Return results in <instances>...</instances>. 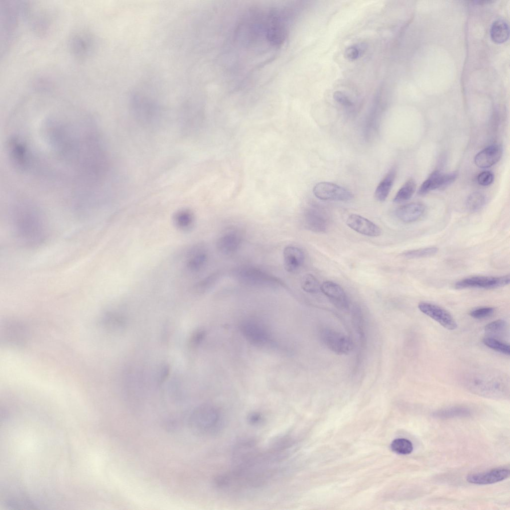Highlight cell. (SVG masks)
Masks as SVG:
<instances>
[{"instance_id": "6da1fadb", "label": "cell", "mask_w": 510, "mask_h": 510, "mask_svg": "<svg viewBox=\"0 0 510 510\" xmlns=\"http://www.w3.org/2000/svg\"><path fill=\"white\" fill-rule=\"evenodd\" d=\"M13 224L18 236L30 245L41 243L45 235L44 225L38 213L31 207L21 205L14 211Z\"/></svg>"}, {"instance_id": "7a4b0ae2", "label": "cell", "mask_w": 510, "mask_h": 510, "mask_svg": "<svg viewBox=\"0 0 510 510\" xmlns=\"http://www.w3.org/2000/svg\"><path fill=\"white\" fill-rule=\"evenodd\" d=\"M466 386L475 393L490 397H502L508 389L506 378L498 373L477 372L466 377Z\"/></svg>"}, {"instance_id": "3957f363", "label": "cell", "mask_w": 510, "mask_h": 510, "mask_svg": "<svg viewBox=\"0 0 510 510\" xmlns=\"http://www.w3.org/2000/svg\"><path fill=\"white\" fill-rule=\"evenodd\" d=\"M223 418L222 414L215 407L204 405L195 408L189 417L191 429L199 434H210L215 432L222 427Z\"/></svg>"}, {"instance_id": "277c9868", "label": "cell", "mask_w": 510, "mask_h": 510, "mask_svg": "<svg viewBox=\"0 0 510 510\" xmlns=\"http://www.w3.org/2000/svg\"><path fill=\"white\" fill-rule=\"evenodd\" d=\"M319 337L322 343L336 354H347L352 349V342L348 336L331 329H321Z\"/></svg>"}, {"instance_id": "5b68a950", "label": "cell", "mask_w": 510, "mask_h": 510, "mask_svg": "<svg viewBox=\"0 0 510 510\" xmlns=\"http://www.w3.org/2000/svg\"><path fill=\"white\" fill-rule=\"evenodd\" d=\"M510 275L501 276H474L461 279L455 284L457 289H495L505 286L510 283Z\"/></svg>"}, {"instance_id": "8992f818", "label": "cell", "mask_w": 510, "mask_h": 510, "mask_svg": "<svg viewBox=\"0 0 510 510\" xmlns=\"http://www.w3.org/2000/svg\"><path fill=\"white\" fill-rule=\"evenodd\" d=\"M313 192L317 198L322 200L347 201L354 197L349 190L328 182L317 183L314 187Z\"/></svg>"}, {"instance_id": "52a82bcc", "label": "cell", "mask_w": 510, "mask_h": 510, "mask_svg": "<svg viewBox=\"0 0 510 510\" xmlns=\"http://www.w3.org/2000/svg\"><path fill=\"white\" fill-rule=\"evenodd\" d=\"M419 310L439 323L445 328L453 330L457 328V324L451 315L446 310L436 304L421 302L418 305Z\"/></svg>"}, {"instance_id": "ba28073f", "label": "cell", "mask_w": 510, "mask_h": 510, "mask_svg": "<svg viewBox=\"0 0 510 510\" xmlns=\"http://www.w3.org/2000/svg\"><path fill=\"white\" fill-rule=\"evenodd\" d=\"M510 474L509 469L497 468L487 471L469 474L467 481L472 484L488 485L498 483L508 478Z\"/></svg>"}, {"instance_id": "9c48e42d", "label": "cell", "mask_w": 510, "mask_h": 510, "mask_svg": "<svg viewBox=\"0 0 510 510\" xmlns=\"http://www.w3.org/2000/svg\"><path fill=\"white\" fill-rule=\"evenodd\" d=\"M346 223L349 228L363 235L378 237L382 233V230L378 225L358 214L350 215L347 218Z\"/></svg>"}, {"instance_id": "30bf717a", "label": "cell", "mask_w": 510, "mask_h": 510, "mask_svg": "<svg viewBox=\"0 0 510 510\" xmlns=\"http://www.w3.org/2000/svg\"><path fill=\"white\" fill-rule=\"evenodd\" d=\"M456 177L457 175L455 172L444 174L439 171H435L422 183L418 193L420 195H424L431 190L451 184L455 180Z\"/></svg>"}, {"instance_id": "8fae6325", "label": "cell", "mask_w": 510, "mask_h": 510, "mask_svg": "<svg viewBox=\"0 0 510 510\" xmlns=\"http://www.w3.org/2000/svg\"><path fill=\"white\" fill-rule=\"evenodd\" d=\"M238 273L239 278L242 281L253 285H264L278 282L274 277L255 268L243 267L238 270Z\"/></svg>"}, {"instance_id": "7c38bea8", "label": "cell", "mask_w": 510, "mask_h": 510, "mask_svg": "<svg viewBox=\"0 0 510 510\" xmlns=\"http://www.w3.org/2000/svg\"><path fill=\"white\" fill-rule=\"evenodd\" d=\"M320 290L339 309H348L349 302L347 295L339 285L331 281H325L321 285Z\"/></svg>"}, {"instance_id": "4fadbf2b", "label": "cell", "mask_w": 510, "mask_h": 510, "mask_svg": "<svg viewBox=\"0 0 510 510\" xmlns=\"http://www.w3.org/2000/svg\"><path fill=\"white\" fill-rule=\"evenodd\" d=\"M284 268L288 272L297 271L302 266L305 260L304 252L293 246H286L283 251Z\"/></svg>"}, {"instance_id": "5bb4252c", "label": "cell", "mask_w": 510, "mask_h": 510, "mask_svg": "<svg viewBox=\"0 0 510 510\" xmlns=\"http://www.w3.org/2000/svg\"><path fill=\"white\" fill-rule=\"evenodd\" d=\"M502 155V147L498 144H493L478 152L475 156L474 162L480 168H488L498 162Z\"/></svg>"}, {"instance_id": "9a60e30c", "label": "cell", "mask_w": 510, "mask_h": 510, "mask_svg": "<svg viewBox=\"0 0 510 510\" xmlns=\"http://www.w3.org/2000/svg\"><path fill=\"white\" fill-rule=\"evenodd\" d=\"M425 210V206L419 202L409 203L397 208L395 211L397 218L401 221L412 223L420 219Z\"/></svg>"}, {"instance_id": "2e32d148", "label": "cell", "mask_w": 510, "mask_h": 510, "mask_svg": "<svg viewBox=\"0 0 510 510\" xmlns=\"http://www.w3.org/2000/svg\"><path fill=\"white\" fill-rule=\"evenodd\" d=\"M242 241V237L239 233L236 231H230L224 233L219 238L217 246L222 253L230 255L239 249Z\"/></svg>"}, {"instance_id": "e0dca14e", "label": "cell", "mask_w": 510, "mask_h": 510, "mask_svg": "<svg viewBox=\"0 0 510 510\" xmlns=\"http://www.w3.org/2000/svg\"><path fill=\"white\" fill-rule=\"evenodd\" d=\"M208 258L207 250L203 246L195 248L188 255L186 267L189 271L197 272L206 265Z\"/></svg>"}, {"instance_id": "ac0fdd59", "label": "cell", "mask_w": 510, "mask_h": 510, "mask_svg": "<svg viewBox=\"0 0 510 510\" xmlns=\"http://www.w3.org/2000/svg\"><path fill=\"white\" fill-rule=\"evenodd\" d=\"M242 330L246 336L255 343H264L267 340L268 336L265 330L256 323L246 322L242 325Z\"/></svg>"}, {"instance_id": "d6986e66", "label": "cell", "mask_w": 510, "mask_h": 510, "mask_svg": "<svg viewBox=\"0 0 510 510\" xmlns=\"http://www.w3.org/2000/svg\"><path fill=\"white\" fill-rule=\"evenodd\" d=\"M396 176V168L392 167L378 185L375 192L376 199L380 202L384 201L391 189Z\"/></svg>"}, {"instance_id": "ffe728a7", "label": "cell", "mask_w": 510, "mask_h": 510, "mask_svg": "<svg viewBox=\"0 0 510 510\" xmlns=\"http://www.w3.org/2000/svg\"><path fill=\"white\" fill-rule=\"evenodd\" d=\"M305 220L306 227L311 231L323 232L327 229L326 219L316 211H309L305 215Z\"/></svg>"}, {"instance_id": "44dd1931", "label": "cell", "mask_w": 510, "mask_h": 510, "mask_svg": "<svg viewBox=\"0 0 510 510\" xmlns=\"http://www.w3.org/2000/svg\"><path fill=\"white\" fill-rule=\"evenodd\" d=\"M490 34L494 42L497 43L505 42L509 36V28L508 24L503 20L495 21L491 26Z\"/></svg>"}, {"instance_id": "7402d4cb", "label": "cell", "mask_w": 510, "mask_h": 510, "mask_svg": "<svg viewBox=\"0 0 510 510\" xmlns=\"http://www.w3.org/2000/svg\"><path fill=\"white\" fill-rule=\"evenodd\" d=\"M194 216L189 210L183 209L176 212L173 217L175 226L180 230L185 231L191 229L194 223Z\"/></svg>"}, {"instance_id": "603a6c76", "label": "cell", "mask_w": 510, "mask_h": 510, "mask_svg": "<svg viewBox=\"0 0 510 510\" xmlns=\"http://www.w3.org/2000/svg\"><path fill=\"white\" fill-rule=\"evenodd\" d=\"M471 414L470 410L465 407L452 406L438 410L433 413V416L440 419H449L455 417H467Z\"/></svg>"}, {"instance_id": "cb8c5ba5", "label": "cell", "mask_w": 510, "mask_h": 510, "mask_svg": "<svg viewBox=\"0 0 510 510\" xmlns=\"http://www.w3.org/2000/svg\"><path fill=\"white\" fill-rule=\"evenodd\" d=\"M416 188L414 179L407 180L396 193L393 200L396 203H400L408 200L413 195Z\"/></svg>"}, {"instance_id": "d4e9b609", "label": "cell", "mask_w": 510, "mask_h": 510, "mask_svg": "<svg viewBox=\"0 0 510 510\" xmlns=\"http://www.w3.org/2000/svg\"><path fill=\"white\" fill-rule=\"evenodd\" d=\"M486 198L480 192H475L470 194L466 201V207L470 212L478 211L485 205Z\"/></svg>"}, {"instance_id": "484cf974", "label": "cell", "mask_w": 510, "mask_h": 510, "mask_svg": "<svg viewBox=\"0 0 510 510\" xmlns=\"http://www.w3.org/2000/svg\"><path fill=\"white\" fill-rule=\"evenodd\" d=\"M483 343L488 347L503 354L509 356L510 354V345L492 337H486L483 338Z\"/></svg>"}, {"instance_id": "4316f807", "label": "cell", "mask_w": 510, "mask_h": 510, "mask_svg": "<svg viewBox=\"0 0 510 510\" xmlns=\"http://www.w3.org/2000/svg\"><path fill=\"white\" fill-rule=\"evenodd\" d=\"M391 450L399 454L407 455L413 450V445L410 441L405 438L394 439L391 444Z\"/></svg>"}, {"instance_id": "83f0119b", "label": "cell", "mask_w": 510, "mask_h": 510, "mask_svg": "<svg viewBox=\"0 0 510 510\" xmlns=\"http://www.w3.org/2000/svg\"><path fill=\"white\" fill-rule=\"evenodd\" d=\"M301 286L302 289L306 292L316 293L320 290L321 285L314 275L311 274H306L302 279Z\"/></svg>"}, {"instance_id": "f1b7e54d", "label": "cell", "mask_w": 510, "mask_h": 510, "mask_svg": "<svg viewBox=\"0 0 510 510\" xmlns=\"http://www.w3.org/2000/svg\"><path fill=\"white\" fill-rule=\"evenodd\" d=\"M438 251L436 247H427L408 251L403 253L402 255L407 258H419L433 255L438 252Z\"/></svg>"}, {"instance_id": "f546056e", "label": "cell", "mask_w": 510, "mask_h": 510, "mask_svg": "<svg viewBox=\"0 0 510 510\" xmlns=\"http://www.w3.org/2000/svg\"><path fill=\"white\" fill-rule=\"evenodd\" d=\"M507 329V323L502 319L493 321L487 324L484 328L485 332L491 337L501 335Z\"/></svg>"}, {"instance_id": "4dcf8cb0", "label": "cell", "mask_w": 510, "mask_h": 510, "mask_svg": "<svg viewBox=\"0 0 510 510\" xmlns=\"http://www.w3.org/2000/svg\"><path fill=\"white\" fill-rule=\"evenodd\" d=\"M218 278L216 273L211 274L197 282L194 286L193 291L196 293H203L208 290L215 282Z\"/></svg>"}, {"instance_id": "1f68e13d", "label": "cell", "mask_w": 510, "mask_h": 510, "mask_svg": "<svg viewBox=\"0 0 510 510\" xmlns=\"http://www.w3.org/2000/svg\"><path fill=\"white\" fill-rule=\"evenodd\" d=\"M364 44H357L347 48L344 51L345 57L350 60L354 61L358 59L365 50Z\"/></svg>"}, {"instance_id": "d6a6232c", "label": "cell", "mask_w": 510, "mask_h": 510, "mask_svg": "<svg viewBox=\"0 0 510 510\" xmlns=\"http://www.w3.org/2000/svg\"><path fill=\"white\" fill-rule=\"evenodd\" d=\"M495 309L491 307H482L472 310L470 312V315L476 319H483L491 316L494 312Z\"/></svg>"}, {"instance_id": "836d02e7", "label": "cell", "mask_w": 510, "mask_h": 510, "mask_svg": "<svg viewBox=\"0 0 510 510\" xmlns=\"http://www.w3.org/2000/svg\"><path fill=\"white\" fill-rule=\"evenodd\" d=\"M72 45L75 52L78 55L84 54L88 50V42L84 38L78 37L74 38Z\"/></svg>"}, {"instance_id": "e575fe53", "label": "cell", "mask_w": 510, "mask_h": 510, "mask_svg": "<svg viewBox=\"0 0 510 510\" xmlns=\"http://www.w3.org/2000/svg\"><path fill=\"white\" fill-rule=\"evenodd\" d=\"M494 175L489 171H485L480 173L477 177L478 183L482 186H488L494 180Z\"/></svg>"}, {"instance_id": "d590c367", "label": "cell", "mask_w": 510, "mask_h": 510, "mask_svg": "<svg viewBox=\"0 0 510 510\" xmlns=\"http://www.w3.org/2000/svg\"><path fill=\"white\" fill-rule=\"evenodd\" d=\"M333 98L338 103L346 107L352 106L353 104L351 100L341 91H335L333 94Z\"/></svg>"}, {"instance_id": "8d00e7d4", "label": "cell", "mask_w": 510, "mask_h": 510, "mask_svg": "<svg viewBox=\"0 0 510 510\" xmlns=\"http://www.w3.org/2000/svg\"><path fill=\"white\" fill-rule=\"evenodd\" d=\"M205 337V332L203 330H198L194 332L190 339V345L193 347L198 345L203 340Z\"/></svg>"}, {"instance_id": "74e56055", "label": "cell", "mask_w": 510, "mask_h": 510, "mask_svg": "<svg viewBox=\"0 0 510 510\" xmlns=\"http://www.w3.org/2000/svg\"><path fill=\"white\" fill-rule=\"evenodd\" d=\"M262 415L258 412H253L248 416V421L252 425H258L263 422Z\"/></svg>"}, {"instance_id": "f35d334b", "label": "cell", "mask_w": 510, "mask_h": 510, "mask_svg": "<svg viewBox=\"0 0 510 510\" xmlns=\"http://www.w3.org/2000/svg\"><path fill=\"white\" fill-rule=\"evenodd\" d=\"M169 373V368L167 366H164L161 369L160 372L159 381L160 382L164 381L167 377Z\"/></svg>"}]
</instances>
